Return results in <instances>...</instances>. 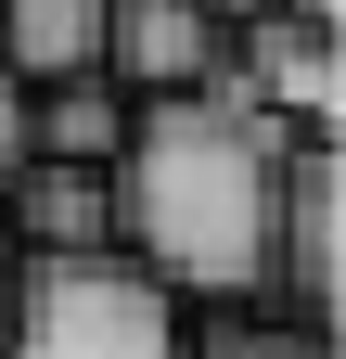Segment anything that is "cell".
<instances>
[{
  "label": "cell",
  "instance_id": "obj_8",
  "mask_svg": "<svg viewBox=\"0 0 346 359\" xmlns=\"http://www.w3.org/2000/svg\"><path fill=\"white\" fill-rule=\"evenodd\" d=\"M13 167H26V77L0 65V180H13Z\"/></svg>",
  "mask_w": 346,
  "mask_h": 359
},
{
  "label": "cell",
  "instance_id": "obj_7",
  "mask_svg": "<svg viewBox=\"0 0 346 359\" xmlns=\"http://www.w3.org/2000/svg\"><path fill=\"white\" fill-rule=\"evenodd\" d=\"M193 359H333V321H295V308H282V321H231L219 346H193Z\"/></svg>",
  "mask_w": 346,
  "mask_h": 359
},
{
  "label": "cell",
  "instance_id": "obj_10",
  "mask_svg": "<svg viewBox=\"0 0 346 359\" xmlns=\"http://www.w3.org/2000/svg\"><path fill=\"white\" fill-rule=\"evenodd\" d=\"M219 13H231V26H244V13H270V0H219Z\"/></svg>",
  "mask_w": 346,
  "mask_h": 359
},
{
  "label": "cell",
  "instance_id": "obj_2",
  "mask_svg": "<svg viewBox=\"0 0 346 359\" xmlns=\"http://www.w3.org/2000/svg\"><path fill=\"white\" fill-rule=\"evenodd\" d=\"M0 359H193V308L154 283L128 244L13 257V321Z\"/></svg>",
  "mask_w": 346,
  "mask_h": 359
},
{
  "label": "cell",
  "instance_id": "obj_1",
  "mask_svg": "<svg viewBox=\"0 0 346 359\" xmlns=\"http://www.w3.org/2000/svg\"><path fill=\"white\" fill-rule=\"evenodd\" d=\"M282 154H295V128L256 103V90H231V77L128 90V128L103 154L116 244L141 257L180 308H270Z\"/></svg>",
  "mask_w": 346,
  "mask_h": 359
},
{
  "label": "cell",
  "instance_id": "obj_3",
  "mask_svg": "<svg viewBox=\"0 0 346 359\" xmlns=\"http://www.w3.org/2000/svg\"><path fill=\"white\" fill-rule=\"evenodd\" d=\"M270 308H295V321H333L346 308V154H333V128H295V154H282Z\"/></svg>",
  "mask_w": 346,
  "mask_h": 359
},
{
  "label": "cell",
  "instance_id": "obj_9",
  "mask_svg": "<svg viewBox=\"0 0 346 359\" xmlns=\"http://www.w3.org/2000/svg\"><path fill=\"white\" fill-rule=\"evenodd\" d=\"M13 257H26V244H13V231H0V321H13Z\"/></svg>",
  "mask_w": 346,
  "mask_h": 359
},
{
  "label": "cell",
  "instance_id": "obj_5",
  "mask_svg": "<svg viewBox=\"0 0 346 359\" xmlns=\"http://www.w3.org/2000/svg\"><path fill=\"white\" fill-rule=\"evenodd\" d=\"M13 244H26V257H77V244H116V193H103V167L26 154V167H13Z\"/></svg>",
  "mask_w": 346,
  "mask_h": 359
},
{
  "label": "cell",
  "instance_id": "obj_6",
  "mask_svg": "<svg viewBox=\"0 0 346 359\" xmlns=\"http://www.w3.org/2000/svg\"><path fill=\"white\" fill-rule=\"evenodd\" d=\"M103 13H116V0H0V65H13L26 90L103 65Z\"/></svg>",
  "mask_w": 346,
  "mask_h": 359
},
{
  "label": "cell",
  "instance_id": "obj_4",
  "mask_svg": "<svg viewBox=\"0 0 346 359\" xmlns=\"http://www.w3.org/2000/svg\"><path fill=\"white\" fill-rule=\"evenodd\" d=\"M231 65V13L219 0H116L103 13V77L116 90H193Z\"/></svg>",
  "mask_w": 346,
  "mask_h": 359
}]
</instances>
